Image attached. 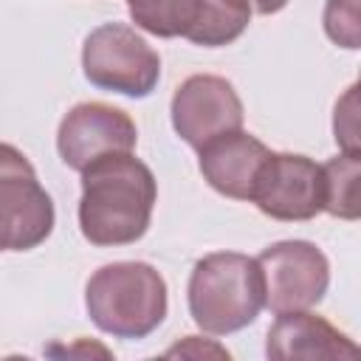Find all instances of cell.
I'll list each match as a JSON object with an SVG mask.
<instances>
[{"instance_id":"cell-1","label":"cell","mask_w":361,"mask_h":361,"mask_svg":"<svg viewBox=\"0 0 361 361\" xmlns=\"http://www.w3.org/2000/svg\"><path fill=\"white\" fill-rule=\"evenodd\" d=\"M79 231L90 245L113 248L138 243L152 220L158 180L133 152L102 155L82 172Z\"/></svg>"},{"instance_id":"cell-2","label":"cell","mask_w":361,"mask_h":361,"mask_svg":"<svg viewBox=\"0 0 361 361\" xmlns=\"http://www.w3.org/2000/svg\"><path fill=\"white\" fill-rule=\"evenodd\" d=\"M192 322L209 336H228L257 322L265 307V285L257 257L214 251L195 262L186 285Z\"/></svg>"},{"instance_id":"cell-3","label":"cell","mask_w":361,"mask_h":361,"mask_svg":"<svg viewBox=\"0 0 361 361\" xmlns=\"http://www.w3.org/2000/svg\"><path fill=\"white\" fill-rule=\"evenodd\" d=\"M166 282L149 262H107L85 285L90 322L113 338H147L166 319Z\"/></svg>"},{"instance_id":"cell-4","label":"cell","mask_w":361,"mask_h":361,"mask_svg":"<svg viewBox=\"0 0 361 361\" xmlns=\"http://www.w3.org/2000/svg\"><path fill=\"white\" fill-rule=\"evenodd\" d=\"M85 79L107 93L147 99L161 79L158 51L127 23H104L85 37Z\"/></svg>"},{"instance_id":"cell-5","label":"cell","mask_w":361,"mask_h":361,"mask_svg":"<svg viewBox=\"0 0 361 361\" xmlns=\"http://www.w3.org/2000/svg\"><path fill=\"white\" fill-rule=\"evenodd\" d=\"M56 212L34 164L0 141V251H31L54 231Z\"/></svg>"},{"instance_id":"cell-6","label":"cell","mask_w":361,"mask_h":361,"mask_svg":"<svg viewBox=\"0 0 361 361\" xmlns=\"http://www.w3.org/2000/svg\"><path fill=\"white\" fill-rule=\"evenodd\" d=\"M271 313L310 310L330 288V262L316 243L279 240L257 257Z\"/></svg>"},{"instance_id":"cell-7","label":"cell","mask_w":361,"mask_h":361,"mask_svg":"<svg viewBox=\"0 0 361 361\" xmlns=\"http://www.w3.org/2000/svg\"><path fill=\"white\" fill-rule=\"evenodd\" d=\"M248 200L282 223L313 220L324 212V169L307 155L268 152Z\"/></svg>"},{"instance_id":"cell-8","label":"cell","mask_w":361,"mask_h":361,"mask_svg":"<svg viewBox=\"0 0 361 361\" xmlns=\"http://www.w3.org/2000/svg\"><path fill=\"white\" fill-rule=\"evenodd\" d=\"M172 127L192 149H200L212 138L243 130V102L234 85L214 73H195L183 79L169 104Z\"/></svg>"},{"instance_id":"cell-9","label":"cell","mask_w":361,"mask_h":361,"mask_svg":"<svg viewBox=\"0 0 361 361\" xmlns=\"http://www.w3.org/2000/svg\"><path fill=\"white\" fill-rule=\"evenodd\" d=\"M138 141L135 121L121 107L104 102L73 104L56 130V152L65 166L82 172L102 155L133 152Z\"/></svg>"},{"instance_id":"cell-10","label":"cell","mask_w":361,"mask_h":361,"mask_svg":"<svg viewBox=\"0 0 361 361\" xmlns=\"http://www.w3.org/2000/svg\"><path fill=\"white\" fill-rule=\"evenodd\" d=\"M268 147L245 133V130H231V133H223L217 138H212L209 144H203L197 149L200 161V175L203 180L231 197V200H248L251 197V189H254V180H257V172L262 166V161L268 158Z\"/></svg>"},{"instance_id":"cell-11","label":"cell","mask_w":361,"mask_h":361,"mask_svg":"<svg viewBox=\"0 0 361 361\" xmlns=\"http://www.w3.org/2000/svg\"><path fill=\"white\" fill-rule=\"evenodd\" d=\"M265 355L276 361H316V358H355L358 344L347 338L338 327H333L327 319L310 313V310H290L276 313V322L268 330L265 338Z\"/></svg>"},{"instance_id":"cell-12","label":"cell","mask_w":361,"mask_h":361,"mask_svg":"<svg viewBox=\"0 0 361 361\" xmlns=\"http://www.w3.org/2000/svg\"><path fill=\"white\" fill-rule=\"evenodd\" d=\"M251 23L248 0H197L186 39L203 48H223L243 37Z\"/></svg>"},{"instance_id":"cell-13","label":"cell","mask_w":361,"mask_h":361,"mask_svg":"<svg viewBox=\"0 0 361 361\" xmlns=\"http://www.w3.org/2000/svg\"><path fill=\"white\" fill-rule=\"evenodd\" d=\"M324 169V212L338 220H358L361 203H358V178H361V158L358 155H336Z\"/></svg>"},{"instance_id":"cell-14","label":"cell","mask_w":361,"mask_h":361,"mask_svg":"<svg viewBox=\"0 0 361 361\" xmlns=\"http://www.w3.org/2000/svg\"><path fill=\"white\" fill-rule=\"evenodd\" d=\"M195 6L197 0H127L135 28L161 39L183 37L195 17Z\"/></svg>"},{"instance_id":"cell-15","label":"cell","mask_w":361,"mask_h":361,"mask_svg":"<svg viewBox=\"0 0 361 361\" xmlns=\"http://www.w3.org/2000/svg\"><path fill=\"white\" fill-rule=\"evenodd\" d=\"M322 23L330 42L347 51L361 45V0H327Z\"/></svg>"},{"instance_id":"cell-16","label":"cell","mask_w":361,"mask_h":361,"mask_svg":"<svg viewBox=\"0 0 361 361\" xmlns=\"http://www.w3.org/2000/svg\"><path fill=\"white\" fill-rule=\"evenodd\" d=\"M333 133H336V144L341 152L361 155L358 152V87L355 85L336 102Z\"/></svg>"},{"instance_id":"cell-17","label":"cell","mask_w":361,"mask_h":361,"mask_svg":"<svg viewBox=\"0 0 361 361\" xmlns=\"http://www.w3.org/2000/svg\"><path fill=\"white\" fill-rule=\"evenodd\" d=\"M290 0H248V6H251V11H257V14H262V17H268V14H276V11H282L285 6H288Z\"/></svg>"},{"instance_id":"cell-18","label":"cell","mask_w":361,"mask_h":361,"mask_svg":"<svg viewBox=\"0 0 361 361\" xmlns=\"http://www.w3.org/2000/svg\"><path fill=\"white\" fill-rule=\"evenodd\" d=\"M186 341H189V336H186ZM189 344H192V341H189ZM183 350H186V344H183V347L178 344V347H175V350H169V353H183ZM200 353H214V350H206V347L200 350V347H197V350H195V355H200ZM214 355H217V353H214Z\"/></svg>"}]
</instances>
